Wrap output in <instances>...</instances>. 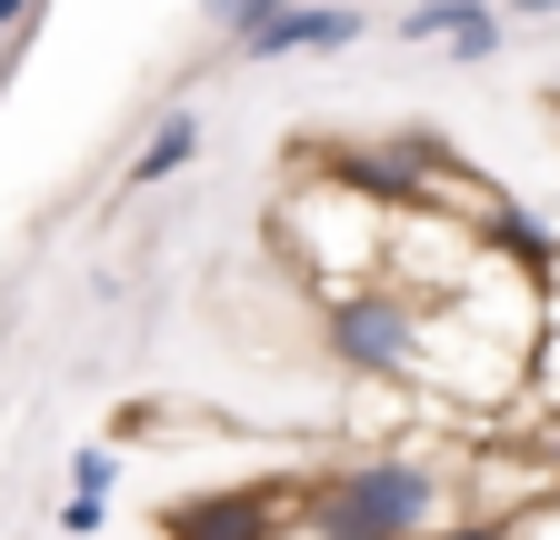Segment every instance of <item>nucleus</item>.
<instances>
[{
  "label": "nucleus",
  "instance_id": "nucleus-1",
  "mask_svg": "<svg viewBox=\"0 0 560 540\" xmlns=\"http://www.w3.org/2000/svg\"><path fill=\"white\" fill-rule=\"evenodd\" d=\"M311 540H431L441 530V470L410 450H371L350 470H320L301 501Z\"/></svg>",
  "mask_w": 560,
  "mask_h": 540
},
{
  "label": "nucleus",
  "instance_id": "nucleus-2",
  "mask_svg": "<svg viewBox=\"0 0 560 540\" xmlns=\"http://www.w3.org/2000/svg\"><path fill=\"white\" fill-rule=\"evenodd\" d=\"M320 351L350 380H420V351H431V301H410L400 281H350L320 301Z\"/></svg>",
  "mask_w": 560,
  "mask_h": 540
},
{
  "label": "nucleus",
  "instance_id": "nucleus-3",
  "mask_svg": "<svg viewBox=\"0 0 560 540\" xmlns=\"http://www.w3.org/2000/svg\"><path fill=\"white\" fill-rule=\"evenodd\" d=\"M311 481H231V491H200L171 510V540H291L301 530Z\"/></svg>",
  "mask_w": 560,
  "mask_h": 540
},
{
  "label": "nucleus",
  "instance_id": "nucleus-4",
  "mask_svg": "<svg viewBox=\"0 0 560 540\" xmlns=\"http://www.w3.org/2000/svg\"><path fill=\"white\" fill-rule=\"evenodd\" d=\"M361 31H371L361 0H291L270 31H250V40H241V71H270V60H311V50L330 60V50H350Z\"/></svg>",
  "mask_w": 560,
  "mask_h": 540
},
{
  "label": "nucleus",
  "instance_id": "nucleus-5",
  "mask_svg": "<svg viewBox=\"0 0 560 540\" xmlns=\"http://www.w3.org/2000/svg\"><path fill=\"white\" fill-rule=\"evenodd\" d=\"M470 231H480V250L501 260L511 281H530V291H550V281H560V231H550V221L530 211V200H511V190H490Z\"/></svg>",
  "mask_w": 560,
  "mask_h": 540
},
{
  "label": "nucleus",
  "instance_id": "nucleus-6",
  "mask_svg": "<svg viewBox=\"0 0 560 540\" xmlns=\"http://www.w3.org/2000/svg\"><path fill=\"white\" fill-rule=\"evenodd\" d=\"M190 161H200V110H161L151 141L130 151V190H161V180H180Z\"/></svg>",
  "mask_w": 560,
  "mask_h": 540
},
{
  "label": "nucleus",
  "instance_id": "nucleus-7",
  "mask_svg": "<svg viewBox=\"0 0 560 540\" xmlns=\"http://www.w3.org/2000/svg\"><path fill=\"white\" fill-rule=\"evenodd\" d=\"M490 11H501V0H400V40H460L470 21H490Z\"/></svg>",
  "mask_w": 560,
  "mask_h": 540
},
{
  "label": "nucleus",
  "instance_id": "nucleus-8",
  "mask_svg": "<svg viewBox=\"0 0 560 540\" xmlns=\"http://www.w3.org/2000/svg\"><path fill=\"white\" fill-rule=\"evenodd\" d=\"M280 11H291V0H200V21H210V31H231V50H241L250 31H270Z\"/></svg>",
  "mask_w": 560,
  "mask_h": 540
},
{
  "label": "nucleus",
  "instance_id": "nucleus-9",
  "mask_svg": "<svg viewBox=\"0 0 560 540\" xmlns=\"http://www.w3.org/2000/svg\"><path fill=\"white\" fill-rule=\"evenodd\" d=\"M110 481H120V450L110 441H81V450H70V501H110Z\"/></svg>",
  "mask_w": 560,
  "mask_h": 540
},
{
  "label": "nucleus",
  "instance_id": "nucleus-10",
  "mask_svg": "<svg viewBox=\"0 0 560 540\" xmlns=\"http://www.w3.org/2000/svg\"><path fill=\"white\" fill-rule=\"evenodd\" d=\"M530 390H540L550 411H560V310L540 320V341H530Z\"/></svg>",
  "mask_w": 560,
  "mask_h": 540
},
{
  "label": "nucleus",
  "instance_id": "nucleus-11",
  "mask_svg": "<svg viewBox=\"0 0 560 540\" xmlns=\"http://www.w3.org/2000/svg\"><path fill=\"white\" fill-rule=\"evenodd\" d=\"M501 40H511V31H501V11H490V21H470L460 40H441V50L460 60V71H480V60H501Z\"/></svg>",
  "mask_w": 560,
  "mask_h": 540
},
{
  "label": "nucleus",
  "instance_id": "nucleus-12",
  "mask_svg": "<svg viewBox=\"0 0 560 540\" xmlns=\"http://www.w3.org/2000/svg\"><path fill=\"white\" fill-rule=\"evenodd\" d=\"M431 540H511V520H501V510H460V520H441Z\"/></svg>",
  "mask_w": 560,
  "mask_h": 540
},
{
  "label": "nucleus",
  "instance_id": "nucleus-13",
  "mask_svg": "<svg viewBox=\"0 0 560 540\" xmlns=\"http://www.w3.org/2000/svg\"><path fill=\"white\" fill-rule=\"evenodd\" d=\"M60 530H70V540H101V530H110V501H60Z\"/></svg>",
  "mask_w": 560,
  "mask_h": 540
},
{
  "label": "nucleus",
  "instance_id": "nucleus-14",
  "mask_svg": "<svg viewBox=\"0 0 560 540\" xmlns=\"http://www.w3.org/2000/svg\"><path fill=\"white\" fill-rule=\"evenodd\" d=\"M511 540H560V501H530V510L511 520Z\"/></svg>",
  "mask_w": 560,
  "mask_h": 540
},
{
  "label": "nucleus",
  "instance_id": "nucleus-15",
  "mask_svg": "<svg viewBox=\"0 0 560 540\" xmlns=\"http://www.w3.org/2000/svg\"><path fill=\"white\" fill-rule=\"evenodd\" d=\"M501 21H560V0H501Z\"/></svg>",
  "mask_w": 560,
  "mask_h": 540
},
{
  "label": "nucleus",
  "instance_id": "nucleus-16",
  "mask_svg": "<svg viewBox=\"0 0 560 540\" xmlns=\"http://www.w3.org/2000/svg\"><path fill=\"white\" fill-rule=\"evenodd\" d=\"M31 11H40V0H0V31H21Z\"/></svg>",
  "mask_w": 560,
  "mask_h": 540
},
{
  "label": "nucleus",
  "instance_id": "nucleus-17",
  "mask_svg": "<svg viewBox=\"0 0 560 540\" xmlns=\"http://www.w3.org/2000/svg\"><path fill=\"white\" fill-rule=\"evenodd\" d=\"M550 310H560V281H550Z\"/></svg>",
  "mask_w": 560,
  "mask_h": 540
}]
</instances>
